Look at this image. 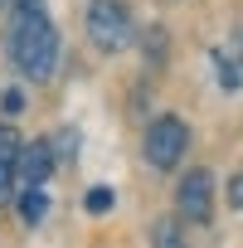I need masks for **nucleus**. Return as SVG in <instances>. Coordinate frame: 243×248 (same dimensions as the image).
<instances>
[{
  "label": "nucleus",
  "mask_w": 243,
  "mask_h": 248,
  "mask_svg": "<svg viewBox=\"0 0 243 248\" xmlns=\"http://www.w3.org/2000/svg\"><path fill=\"white\" fill-rule=\"evenodd\" d=\"M83 204H88V214H107V209H112V190H107V185H92Z\"/></svg>",
  "instance_id": "1a4fd4ad"
},
{
  "label": "nucleus",
  "mask_w": 243,
  "mask_h": 248,
  "mask_svg": "<svg viewBox=\"0 0 243 248\" xmlns=\"http://www.w3.org/2000/svg\"><path fill=\"white\" fill-rule=\"evenodd\" d=\"M0 107H5V112H25V93H20V88H5V97H0Z\"/></svg>",
  "instance_id": "f8f14e48"
},
{
  "label": "nucleus",
  "mask_w": 243,
  "mask_h": 248,
  "mask_svg": "<svg viewBox=\"0 0 243 248\" xmlns=\"http://www.w3.org/2000/svg\"><path fill=\"white\" fill-rule=\"evenodd\" d=\"M214 73H219V88H224V93L243 88V63H238L233 49H214Z\"/></svg>",
  "instance_id": "0eeeda50"
},
{
  "label": "nucleus",
  "mask_w": 243,
  "mask_h": 248,
  "mask_svg": "<svg viewBox=\"0 0 243 248\" xmlns=\"http://www.w3.org/2000/svg\"><path fill=\"white\" fill-rule=\"evenodd\" d=\"M15 15H10V63L30 78V83H49L59 68V30L44 10V0H10Z\"/></svg>",
  "instance_id": "f257e3e1"
},
{
  "label": "nucleus",
  "mask_w": 243,
  "mask_h": 248,
  "mask_svg": "<svg viewBox=\"0 0 243 248\" xmlns=\"http://www.w3.org/2000/svg\"><path fill=\"white\" fill-rule=\"evenodd\" d=\"M20 146H25L20 132L0 122V204L15 195V161H20Z\"/></svg>",
  "instance_id": "423d86ee"
},
{
  "label": "nucleus",
  "mask_w": 243,
  "mask_h": 248,
  "mask_svg": "<svg viewBox=\"0 0 243 248\" xmlns=\"http://www.w3.org/2000/svg\"><path fill=\"white\" fill-rule=\"evenodd\" d=\"M185 146H190V127L180 117H156L146 127V141H141L151 170H175V161L185 156Z\"/></svg>",
  "instance_id": "7ed1b4c3"
},
{
  "label": "nucleus",
  "mask_w": 243,
  "mask_h": 248,
  "mask_svg": "<svg viewBox=\"0 0 243 248\" xmlns=\"http://www.w3.org/2000/svg\"><path fill=\"white\" fill-rule=\"evenodd\" d=\"M54 166H59V151H54L49 141H30V146H20V161H15V180H20V190L44 185V180L54 175Z\"/></svg>",
  "instance_id": "39448f33"
},
{
  "label": "nucleus",
  "mask_w": 243,
  "mask_h": 248,
  "mask_svg": "<svg viewBox=\"0 0 243 248\" xmlns=\"http://www.w3.org/2000/svg\"><path fill=\"white\" fill-rule=\"evenodd\" d=\"M44 209H49V195H44V185H30V190H20V219H25V224H39V219H44Z\"/></svg>",
  "instance_id": "6e6552de"
},
{
  "label": "nucleus",
  "mask_w": 243,
  "mask_h": 248,
  "mask_svg": "<svg viewBox=\"0 0 243 248\" xmlns=\"http://www.w3.org/2000/svg\"><path fill=\"white\" fill-rule=\"evenodd\" d=\"M151 243H180V229H170V224H156V229H151Z\"/></svg>",
  "instance_id": "ddd939ff"
},
{
  "label": "nucleus",
  "mask_w": 243,
  "mask_h": 248,
  "mask_svg": "<svg viewBox=\"0 0 243 248\" xmlns=\"http://www.w3.org/2000/svg\"><path fill=\"white\" fill-rule=\"evenodd\" d=\"M88 39L97 54H122L137 44V25H132V10L122 0H92L88 5Z\"/></svg>",
  "instance_id": "f03ea898"
},
{
  "label": "nucleus",
  "mask_w": 243,
  "mask_h": 248,
  "mask_svg": "<svg viewBox=\"0 0 243 248\" xmlns=\"http://www.w3.org/2000/svg\"><path fill=\"white\" fill-rule=\"evenodd\" d=\"M175 209H180V219H190V224H209L214 219V175L209 170H185L180 175V190H175Z\"/></svg>",
  "instance_id": "20e7f679"
},
{
  "label": "nucleus",
  "mask_w": 243,
  "mask_h": 248,
  "mask_svg": "<svg viewBox=\"0 0 243 248\" xmlns=\"http://www.w3.org/2000/svg\"><path fill=\"white\" fill-rule=\"evenodd\" d=\"M228 204L243 214V170H233V180H228Z\"/></svg>",
  "instance_id": "9b49d317"
},
{
  "label": "nucleus",
  "mask_w": 243,
  "mask_h": 248,
  "mask_svg": "<svg viewBox=\"0 0 243 248\" xmlns=\"http://www.w3.org/2000/svg\"><path fill=\"white\" fill-rule=\"evenodd\" d=\"M146 54H151V63H161V54H166V30L161 25L146 30Z\"/></svg>",
  "instance_id": "9d476101"
}]
</instances>
